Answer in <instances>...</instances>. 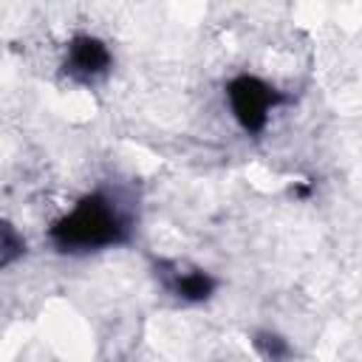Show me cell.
Instances as JSON below:
<instances>
[{"label":"cell","instance_id":"6da1fadb","mask_svg":"<svg viewBox=\"0 0 362 362\" xmlns=\"http://www.w3.org/2000/svg\"><path fill=\"white\" fill-rule=\"evenodd\" d=\"M124 229V221L119 209L107 198H85L79 201L54 229L57 243L68 252L74 249H99L119 240V232Z\"/></svg>","mask_w":362,"mask_h":362},{"label":"cell","instance_id":"7a4b0ae2","mask_svg":"<svg viewBox=\"0 0 362 362\" xmlns=\"http://www.w3.org/2000/svg\"><path fill=\"white\" fill-rule=\"evenodd\" d=\"M274 105V96H269V88L257 79H238L232 85V110L246 127H260L266 119V110Z\"/></svg>","mask_w":362,"mask_h":362}]
</instances>
